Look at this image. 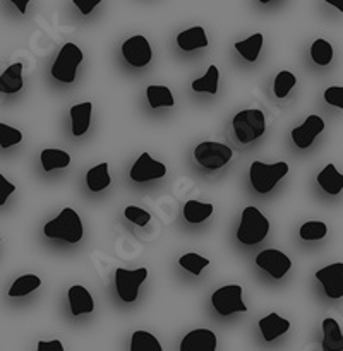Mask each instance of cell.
<instances>
[{
    "label": "cell",
    "mask_w": 343,
    "mask_h": 351,
    "mask_svg": "<svg viewBox=\"0 0 343 351\" xmlns=\"http://www.w3.org/2000/svg\"><path fill=\"white\" fill-rule=\"evenodd\" d=\"M82 62V51L78 45L65 43L62 50L58 51V57L55 58L54 65H51V75L54 79L62 82H74L75 72H78L79 64Z\"/></svg>",
    "instance_id": "obj_5"
},
{
    "label": "cell",
    "mask_w": 343,
    "mask_h": 351,
    "mask_svg": "<svg viewBox=\"0 0 343 351\" xmlns=\"http://www.w3.org/2000/svg\"><path fill=\"white\" fill-rule=\"evenodd\" d=\"M147 278V269L146 267H139L136 271H127L119 267L115 271V287L117 293H119L120 300L126 302V304H132L137 298V291L139 287L144 283V280Z\"/></svg>",
    "instance_id": "obj_8"
},
{
    "label": "cell",
    "mask_w": 343,
    "mask_h": 351,
    "mask_svg": "<svg viewBox=\"0 0 343 351\" xmlns=\"http://www.w3.org/2000/svg\"><path fill=\"white\" fill-rule=\"evenodd\" d=\"M263 41H264L263 34L254 33L252 36H249L247 40L237 41L235 50L239 51L247 62H256L257 57H259L261 48H263Z\"/></svg>",
    "instance_id": "obj_23"
},
{
    "label": "cell",
    "mask_w": 343,
    "mask_h": 351,
    "mask_svg": "<svg viewBox=\"0 0 343 351\" xmlns=\"http://www.w3.org/2000/svg\"><path fill=\"white\" fill-rule=\"evenodd\" d=\"M288 173V165L285 161L274 165H266L263 161H254L250 165L249 177L250 184H252L254 191L257 194H268L270 191H273L274 185Z\"/></svg>",
    "instance_id": "obj_4"
},
{
    "label": "cell",
    "mask_w": 343,
    "mask_h": 351,
    "mask_svg": "<svg viewBox=\"0 0 343 351\" xmlns=\"http://www.w3.org/2000/svg\"><path fill=\"white\" fill-rule=\"evenodd\" d=\"M21 88H23V64L17 62L7 67L0 75V93L12 95L21 91Z\"/></svg>",
    "instance_id": "obj_20"
},
{
    "label": "cell",
    "mask_w": 343,
    "mask_h": 351,
    "mask_svg": "<svg viewBox=\"0 0 343 351\" xmlns=\"http://www.w3.org/2000/svg\"><path fill=\"white\" fill-rule=\"evenodd\" d=\"M270 232V221L254 206H247L240 216V226L237 230V240L244 245H256L263 242Z\"/></svg>",
    "instance_id": "obj_1"
},
{
    "label": "cell",
    "mask_w": 343,
    "mask_h": 351,
    "mask_svg": "<svg viewBox=\"0 0 343 351\" xmlns=\"http://www.w3.org/2000/svg\"><path fill=\"white\" fill-rule=\"evenodd\" d=\"M216 336L209 329H194L180 343V351H215Z\"/></svg>",
    "instance_id": "obj_14"
},
{
    "label": "cell",
    "mask_w": 343,
    "mask_h": 351,
    "mask_svg": "<svg viewBox=\"0 0 343 351\" xmlns=\"http://www.w3.org/2000/svg\"><path fill=\"white\" fill-rule=\"evenodd\" d=\"M167 175V167L160 161L153 160L147 153H143L130 168V178L134 182H150L163 178Z\"/></svg>",
    "instance_id": "obj_11"
},
{
    "label": "cell",
    "mask_w": 343,
    "mask_h": 351,
    "mask_svg": "<svg viewBox=\"0 0 343 351\" xmlns=\"http://www.w3.org/2000/svg\"><path fill=\"white\" fill-rule=\"evenodd\" d=\"M259 329H261V332H263V336L266 341H274V339L280 338L281 335H285V332L290 329V322L273 312V314H270V315H266V317L261 319Z\"/></svg>",
    "instance_id": "obj_16"
},
{
    "label": "cell",
    "mask_w": 343,
    "mask_h": 351,
    "mask_svg": "<svg viewBox=\"0 0 343 351\" xmlns=\"http://www.w3.org/2000/svg\"><path fill=\"white\" fill-rule=\"evenodd\" d=\"M256 264L268 274H271V278L274 280H281L292 267L290 257L276 249H266L257 254Z\"/></svg>",
    "instance_id": "obj_9"
},
{
    "label": "cell",
    "mask_w": 343,
    "mask_h": 351,
    "mask_svg": "<svg viewBox=\"0 0 343 351\" xmlns=\"http://www.w3.org/2000/svg\"><path fill=\"white\" fill-rule=\"evenodd\" d=\"M311 57L318 65H328L333 60V48L326 40L319 38L312 43Z\"/></svg>",
    "instance_id": "obj_32"
},
{
    "label": "cell",
    "mask_w": 343,
    "mask_h": 351,
    "mask_svg": "<svg viewBox=\"0 0 343 351\" xmlns=\"http://www.w3.org/2000/svg\"><path fill=\"white\" fill-rule=\"evenodd\" d=\"M0 240H2V239H0Z\"/></svg>",
    "instance_id": "obj_43"
},
{
    "label": "cell",
    "mask_w": 343,
    "mask_h": 351,
    "mask_svg": "<svg viewBox=\"0 0 343 351\" xmlns=\"http://www.w3.org/2000/svg\"><path fill=\"white\" fill-rule=\"evenodd\" d=\"M91 101L79 103L71 108V120H72V134L75 137L84 136L86 130L89 129V122H91Z\"/></svg>",
    "instance_id": "obj_18"
},
{
    "label": "cell",
    "mask_w": 343,
    "mask_h": 351,
    "mask_svg": "<svg viewBox=\"0 0 343 351\" xmlns=\"http://www.w3.org/2000/svg\"><path fill=\"white\" fill-rule=\"evenodd\" d=\"M43 232L48 239H62L69 243H78L82 239L84 230L78 213L72 208H65L57 218L45 225Z\"/></svg>",
    "instance_id": "obj_2"
},
{
    "label": "cell",
    "mask_w": 343,
    "mask_h": 351,
    "mask_svg": "<svg viewBox=\"0 0 343 351\" xmlns=\"http://www.w3.org/2000/svg\"><path fill=\"white\" fill-rule=\"evenodd\" d=\"M322 130H324V120L319 115H309L300 127H295L292 130V139H294L295 146L305 149L314 143V139Z\"/></svg>",
    "instance_id": "obj_13"
},
{
    "label": "cell",
    "mask_w": 343,
    "mask_h": 351,
    "mask_svg": "<svg viewBox=\"0 0 343 351\" xmlns=\"http://www.w3.org/2000/svg\"><path fill=\"white\" fill-rule=\"evenodd\" d=\"M69 304H71L72 315H75V317L82 314H91L95 311V302H93L91 293L81 285H75L69 290Z\"/></svg>",
    "instance_id": "obj_15"
},
{
    "label": "cell",
    "mask_w": 343,
    "mask_h": 351,
    "mask_svg": "<svg viewBox=\"0 0 343 351\" xmlns=\"http://www.w3.org/2000/svg\"><path fill=\"white\" fill-rule=\"evenodd\" d=\"M259 2H261V3H270L271 0H259Z\"/></svg>",
    "instance_id": "obj_42"
},
{
    "label": "cell",
    "mask_w": 343,
    "mask_h": 351,
    "mask_svg": "<svg viewBox=\"0 0 343 351\" xmlns=\"http://www.w3.org/2000/svg\"><path fill=\"white\" fill-rule=\"evenodd\" d=\"M160 341L147 331H136L130 339V351H161Z\"/></svg>",
    "instance_id": "obj_29"
},
{
    "label": "cell",
    "mask_w": 343,
    "mask_h": 351,
    "mask_svg": "<svg viewBox=\"0 0 343 351\" xmlns=\"http://www.w3.org/2000/svg\"><path fill=\"white\" fill-rule=\"evenodd\" d=\"M211 215H213V204H204V202H198V201H187L184 206L185 221L194 223V225L206 221Z\"/></svg>",
    "instance_id": "obj_25"
},
{
    "label": "cell",
    "mask_w": 343,
    "mask_h": 351,
    "mask_svg": "<svg viewBox=\"0 0 343 351\" xmlns=\"http://www.w3.org/2000/svg\"><path fill=\"white\" fill-rule=\"evenodd\" d=\"M232 125L237 139L242 144H249L263 136L266 130V119L261 110H242L233 117Z\"/></svg>",
    "instance_id": "obj_3"
},
{
    "label": "cell",
    "mask_w": 343,
    "mask_h": 351,
    "mask_svg": "<svg viewBox=\"0 0 343 351\" xmlns=\"http://www.w3.org/2000/svg\"><path fill=\"white\" fill-rule=\"evenodd\" d=\"M211 304L220 315L226 317L235 312H247V305L242 300V287L228 285L222 287L211 295Z\"/></svg>",
    "instance_id": "obj_7"
},
{
    "label": "cell",
    "mask_w": 343,
    "mask_h": 351,
    "mask_svg": "<svg viewBox=\"0 0 343 351\" xmlns=\"http://www.w3.org/2000/svg\"><path fill=\"white\" fill-rule=\"evenodd\" d=\"M112 182L108 173V163H99L86 173V185L91 192H102Z\"/></svg>",
    "instance_id": "obj_22"
},
{
    "label": "cell",
    "mask_w": 343,
    "mask_h": 351,
    "mask_svg": "<svg viewBox=\"0 0 343 351\" xmlns=\"http://www.w3.org/2000/svg\"><path fill=\"white\" fill-rule=\"evenodd\" d=\"M10 2L14 3V5L19 9L21 14H26V7H27V2H31V0H10Z\"/></svg>",
    "instance_id": "obj_40"
},
{
    "label": "cell",
    "mask_w": 343,
    "mask_h": 351,
    "mask_svg": "<svg viewBox=\"0 0 343 351\" xmlns=\"http://www.w3.org/2000/svg\"><path fill=\"white\" fill-rule=\"evenodd\" d=\"M324 99L333 106L343 108V88L342 86H331L324 91Z\"/></svg>",
    "instance_id": "obj_36"
},
{
    "label": "cell",
    "mask_w": 343,
    "mask_h": 351,
    "mask_svg": "<svg viewBox=\"0 0 343 351\" xmlns=\"http://www.w3.org/2000/svg\"><path fill=\"white\" fill-rule=\"evenodd\" d=\"M318 184L321 185V189L324 192L331 195L342 194L343 191V175L336 170V167L333 163H329L328 167L322 168L321 173L318 175Z\"/></svg>",
    "instance_id": "obj_19"
},
{
    "label": "cell",
    "mask_w": 343,
    "mask_h": 351,
    "mask_svg": "<svg viewBox=\"0 0 343 351\" xmlns=\"http://www.w3.org/2000/svg\"><path fill=\"white\" fill-rule=\"evenodd\" d=\"M72 2H74L75 7L81 10L82 16H89V14L93 12V9H95L102 0H72Z\"/></svg>",
    "instance_id": "obj_38"
},
{
    "label": "cell",
    "mask_w": 343,
    "mask_h": 351,
    "mask_svg": "<svg viewBox=\"0 0 343 351\" xmlns=\"http://www.w3.org/2000/svg\"><path fill=\"white\" fill-rule=\"evenodd\" d=\"M71 165V156L62 149H43L41 151V167L45 171L65 168Z\"/></svg>",
    "instance_id": "obj_26"
},
{
    "label": "cell",
    "mask_w": 343,
    "mask_h": 351,
    "mask_svg": "<svg viewBox=\"0 0 343 351\" xmlns=\"http://www.w3.org/2000/svg\"><path fill=\"white\" fill-rule=\"evenodd\" d=\"M177 45L185 51L198 50V48L208 47V36H206L204 27L194 26L191 29H185L177 34Z\"/></svg>",
    "instance_id": "obj_17"
},
{
    "label": "cell",
    "mask_w": 343,
    "mask_h": 351,
    "mask_svg": "<svg viewBox=\"0 0 343 351\" xmlns=\"http://www.w3.org/2000/svg\"><path fill=\"white\" fill-rule=\"evenodd\" d=\"M218 79H220V72L216 65H209L208 72H206L202 77L196 79L192 82V89L196 93H209V95H216L218 93Z\"/></svg>",
    "instance_id": "obj_27"
},
{
    "label": "cell",
    "mask_w": 343,
    "mask_h": 351,
    "mask_svg": "<svg viewBox=\"0 0 343 351\" xmlns=\"http://www.w3.org/2000/svg\"><path fill=\"white\" fill-rule=\"evenodd\" d=\"M319 283H322L326 295L329 298H342L343 297V263L329 264L316 273Z\"/></svg>",
    "instance_id": "obj_12"
},
{
    "label": "cell",
    "mask_w": 343,
    "mask_h": 351,
    "mask_svg": "<svg viewBox=\"0 0 343 351\" xmlns=\"http://www.w3.org/2000/svg\"><path fill=\"white\" fill-rule=\"evenodd\" d=\"M295 84H297V77H295L292 72H278V75L274 77V96H276L278 99L287 98V95L292 91V88H294Z\"/></svg>",
    "instance_id": "obj_31"
},
{
    "label": "cell",
    "mask_w": 343,
    "mask_h": 351,
    "mask_svg": "<svg viewBox=\"0 0 343 351\" xmlns=\"http://www.w3.org/2000/svg\"><path fill=\"white\" fill-rule=\"evenodd\" d=\"M324 2L331 3L333 7H336V9L342 10V12H343V0H324Z\"/></svg>",
    "instance_id": "obj_41"
},
{
    "label": "cell",
    "mask_w": 343,
    "mask_h": 351,
    "mask_svg": "<svg viewBox=\"0 0 343 351\" xmlns=\"http://www.w3.org/2000/svg\"><path fill=\"white\" fill-rule=\"evenodd\" d=\"M14 191H16V185L7 182V178L0 173V206L5 204L7 197H9Z\"/></svg>",
    "instance_id": "obj_37"
},
{
    "label": "cell",
    "mask_w": 343,
    "mask_h": 351,
    "mask_svg": "<svg viewBox=\"0 0 343 351\" xmlns=\"http://www.w3.org/2000/svg\"><path fill=\"white\" fill-rule=\"evenodd\" d=\"M122 55L132 67H144L153 58V50L143 34H136L122 45Z\"/></svg>",
    "instance_id": "obj_10"
},
{
    "label": "cell",
    "mask_w": 343,
    "mask_h": 351,
    "mask_svg": "<svg viewBox=\"0 0 343 351\" xmlns=\"http://www.w3.org/2000/svg\"><path fill=\"white\" fill-rule=\"evenodd\" d=\"M126 218L129 219L130 223H136L137 226H146L150 223L151 215L144 209L137 208V206H127L126 208Z\"/></svg>",
    "instance_id": "obj_35"
},
{
    "label": "cell",
    "mask_w": 343,
    "mask_h": 351,
    "mask_svg": "<svg viewBox=\"0 0 343 351\" xmlns=\"http://www.w3.org/2000/svg\"><path fill=\"white\" fill-rule=\"evenodd\" d=\"M40 285H41V280L36 276V274H26V276L17 278L7 293H9V297L12 298L24 297V295L31 293V291H34L36 288H40Z\"/></svg>",
    "instance_id": "obj_28"
},
{
    "label": "cell",
    "mask_w": 343,
    "mask_h": 351,
    "mask_svg": "<svg viewBox=\"0 0 343 351\" xmlns=\"http://www.w3.org/2000/svg\"><path fill=\"white\" fill-rule=\"evenodd\" d=\"M146 98L151 108H160V106H174L175 99L168 86H147Z\"/></svg>",
    "instance_id": "obj_24"
},
{
    "label": "cell",
    "mask_w": 343,
    "mask_h": 351,
    "mask_svg": "<svg viewBox=\"0 0 343 351\" xmlns=\"http://www.w3.org/2000/svg\"><path fill=\"white\" fill-rule=\"evenodd\" d=\"M38 351H64V346L58 339L54 341H38Z\"/></svg>",
    "instance_id": "obj_39"
},
{
    "label": "cell",
    "mask_w": 343,
    "mask_h": 351,
    "mask_svg": "<svg viewBox=\"0 0 343 351\" xmlns=\"http://www.w3.org/2000/svg\"><path fill=\"white\" fill-rule=\"evenodd\" d=\"M233 153L226 144L204 141L194 149V158L206 170H220L232 160Z\"/></svg>",
    "instance_id": "obj_6"
},
{
    "label": "cell",
    "mask_w": 343,
    "mask_h": 351,
    "mask_svg": "<svg viewBox=\"0 0 343 351\" xmlns=\"http://www.w3.org/2000/svg\"><path fill=\"white\" fill-rule=\"evenodd\" d=\"M326 232L328 228L322 221H307L298 230L302 240H321L322 237H326Z\"/></svg>",
    "instance_id": "obj_33"
},
{
    "label": "cell",
    "mask_w": 343,
    "mask_h": 351,
    "mask_svg": "<svg viewBox=\"0 0 343 351\" xmlns=\"http://www.w3.org/2000/svg\"><path fill=\"white\" fill-rule=\"evenodd\" d=\"M322 348L324 350H343V336L338 322L335 319H324L322 322Z\"/></svg>",
    "instance_id": "obj_21"
},
{
    "label": "cell",
    "mask_w": 343,
    "mask_h": 351,
    "mask_svg": "<svg viewBox=\"0 0 343 351\" xmlns=\"http://www.w3.org/2000/svg\"><path fill=\"white\" fill-rule=\"evenodd\" d=\"M23 141V132L7 123H0V147L7 149L10 146H16Z\"/></svg>",
    "instance_id": "obj_34"
},
{
    "label": "cell",
    "mask_w": 343,
    "mask_h": 351,
    "mask_svg": "<svg viewBox=\"0 0 343 351\" xmlns=\"http://www.w3.org/2000/svg\"><path fill=\"white\" fill-rule=\"evenodd\" d=\"M178 264H180V267H184L185 271H189L191 274H194V276H201L202 269H204L206 266H209V259L201 257L199 254L189 252V254H185V256L180 257Z\"/></svg>",
    "instance_id": "obj_30"
}]
</instances>
